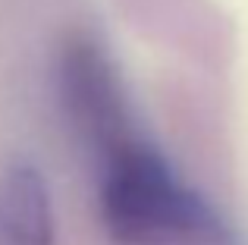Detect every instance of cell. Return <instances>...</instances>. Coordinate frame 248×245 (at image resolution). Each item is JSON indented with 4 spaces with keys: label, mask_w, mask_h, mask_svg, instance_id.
I'll return each mask as SVG.
<instances>
[{
    "label": "cell",
    "mask_w": 248,
    "mask_h": 245,
    "mask_svg": "<svg viewBox=\"0 0 248 245\" xmlns=\"http://www.w3.org/2000/svg\"><path fill=\"white\" fill-rule=\"evenodd\" d=\"M54 201L31 160H13L0 173V245H54Z\"/></svg>",
    "instance_id": "2"
},
{
    "label": "cell",
    "mask_w": 248,
    "mask_h": 245,
    "mask_svg": "<svg viewBox=\"0 0 248 245\" xmlns=\"http://www.w3.org/2000/svg\"><path fill=\"white\" fill-rule=\"evenodd\" d=\"M97 208L113 245H242L239 230L139 132L97 157Z\"/></svg>",
    "instance_id": "1"
}]
</instances>
